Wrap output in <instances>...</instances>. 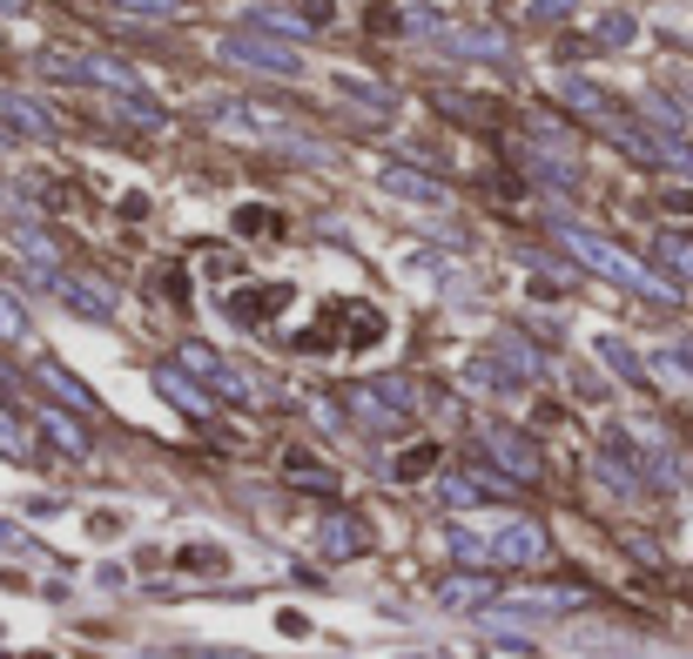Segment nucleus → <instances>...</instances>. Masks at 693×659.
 <instances>
[{"label":"nucleus","mask_w":693,"mask_h":659,"mask_svg":"<svg viewBox=\"0 0 693 659\" xmlns=\"http://www.w3.org/2000/svg\"><path fill=\"white\" fill-rule=\"evenodd\" d=\"M0 451H21V431H14L8 418H0Z\"/></svg>","instance_id":"6"},{"label":"nucleus","mask_w":693,"mask_h":659,"mask_svg":"<svg viewBox=\"0 0 693 659\" xmlns=\"http://www.w3.org/2000/svg\"><path fill=\"white\" fill-rule=\"evenodd\" d=\"M431 464H438V444H411L404 458H397V478L411 484V478H431Z\"/></svg>","instance_id":"3"},{"label":"nucleus","mask_w":693,"mask_h":659,"mask_svg":"<svg viewBox=\"0 0 693 659\" xmlns=\"http://www.w3.org/2000/svg\"><path fill=\"white\" fill-rule=\"evenodd\" d=\"M283 303H290V290H283V283H263V290H256V296H249V290H242V296H229V310H236V323H270V316H277Z\"/></svg>","instance_id":"1"},{"label":"nucleus","mask_w":693,"mask_h":659,"mask_svg":"<svg viewBox=\"0 0 693 659\" xmlns=\"http://www.w3.org/2000/svg\"><path fill=\"white\" fill-rule=\"evenodd\" d=\"M34 659H48V652H34Z\"/></svg>","instance_id":"7"},{"label":"nucleus","mask_w":693,"mask_h":659,"mask_svg":"<svg viewBox=\"0 0 693 659\" xmlns=\"http://www.w3.org/2000/svg\"><path fill=\"white\" fill-rule=\"evenodd\" d=\"M0 337H21V310L8 296H0Z\"/></svg>","instance_id":"4"},{"label":"nucleus","mask_w":693,"mask_h":659,"mask_svg":"<svg viewBox=\"0 0 693 659\" xmlns=\"http://www.w3.org/2000/svg\"><path fill=\"white\" fill-rule=\"evenodd\" d=\"M283 464H290V478H297V484H317V491H337V471H330V464H317V458H303V451H290Z\"/></svg>","instance_id":"2"},{"label":"nucleus","mask_w":693,"mask_h":659,"mask_svg":"<svg viewBox=\"0 0 693 659\" xmlns=\"http://www.w3.org/2000/svg\"><path fill=\"white\" fill-rule=\"evenodd\" d=\"M666 209L673 216H693V189H666Z\"/></svg>","instance_id":"5"}]
</instances>
